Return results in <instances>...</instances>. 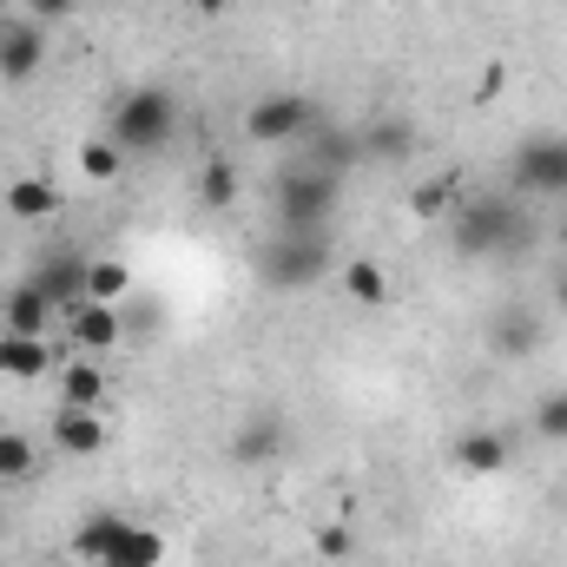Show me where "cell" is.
<instances>
[{
	"mask_svg": "<svg viewBox=\"0 0 567 567\" xmlns=\"http://www.w3.org/2000/svg\"><path fill=\"white\" fill-rule=\"evenodd\" d=\"M172 126H178L172 93H165V86H140V93H126L120 113H113V145H120V152H158V145L172 140Z\"/></svg>",
	"mask_w": 567,
	"mask_h": 567,
	"instance_id": "6da1fadb",
	"label": "cell"
},
{
	"mask_svg": "<svg viewBox=\"0 0 567 567\" xmlns=\"http://www.w3.org/2000/svg\"><path fill=\"white\" fill-rule=\"evenodd\" d=\"M330 212H337V172H290L278 185L284 231H323Z\"/></svg>",
	"mask_w": 567,
	"mask_h": 567,
	"instance_id": "7a4b0ae2",
	"label": "cell"
},
{
	"mask_svg": "<svg viewBox=\"0 0 567 567\" xmlns=\"http://www.w3.org/2000/svg\"><path fill=\"white\" fill-rule=\"evenodd\" d=\"M330 271V251H323V231H278V245L265 251V278L278 290H303Z\"/></svg>",
	"mask_w": 567,
	"mask_h": 567,
	"instance_id": "3957f363",
	"label": "cell"
},
{
	"mask_svg": "<svg viewBox=\"0 0 567 567\" xmlns=\"http://www.w3.org/2000/svg\"><path fill=\"white\" fill-rule=\"evenodd\" d=\"M515 185L522 192H548V198H567V133H542L515 152Z\"/></svg>",
	"mask_w": 567,
	"mask_h": 567,
	"instance_id": "277c9868",
	"label": "cell"
},
{
	"mask_svg": "<svg viewBox=\"0 0 567 567\" xmlns=\"http://www.w3.org/2000/svg\"><path fill=\"white\" fill-rule=\"evenodd\" d=\"M310 100H297V93H271V100H258L251 113H245V140L251 145H284V140H303L310 133Z\"/></svg>",
	"mask_w": 567,
	"mask_h": 567,
	"instance_id": "5b68a950",
	"label": "cell"
},
{
	"mask_svg": "<svg viewBox=\"0 0 567 567\" xmlns=\"http://www.w3.org/2000/svg\"><path fill=\"white\" fill-rule=\"evenodd\" d=\"M66 330H73V343L86 350V357H106L113 343H126V323H120V303H73L66 310Z\"/></svg>",
	"mask_w": 567,
	"mask_h": 567,
	"instance_id": "8992f818",
	"label": "cell"
},
{
	"mask_svg": "<svg viewBox=\"0 0 567 567\" xmlns=\"http://www.w3.org/2000/svg\"><path fill=\"white\" fill-rule=\"evenodd\" d=\"M40 60H47L40 20H7V33H0V80H33Z\"/></svg>",
	"mask_w": 567,
	"mask_h": 567,
	"instance_id": "52a82bcc",
	"label": "cell"
},
{
	"mask_svg": "<svg viewBox=\"0 0 567 567\" xmlns=\"http://www.w3.org/2000/svg\"><path fill=\"white\" fill-rule=\"evenodd\" d=\"M337 290H343L350 303H363V310H383V303L396 297V284H390V271H383L377 258H350V265L337 271Z\"/></svg>",
	"mask_w": 567,
	"mask_h": 567,
	"instance_id": "ba28073f",
	"label": "cell"
},
{
	"mask_svg": "<svg viewBox=\"0 0 567 567\" xmlns=\"http://www.w3.org/2000/svg\"><path fill=\"white\" fill-rule=\"evenodd\" d=\"M455 468H468V475H502V468H508V435H502V429H468V435L455 442Z\"/></svg>",
	"mask_w": 567,
	"mask_h": 567,
	"instance_id": "9c48e42d",
	"label": "cell"
},
{
	"mask_svg": "<svg viewBox=\"0 0 567 567\" xmlns=\"http://www.w3.org/2000/svg\"><path fill=\"white\" fill-rule=\"evenodd\" d=\"M47 363H53L47 337H20V330H0V377H20V383H33V377H47Z\"/></svg>",
	"mask_w": 567,
	"mask_h": 567,
	"instance_id": "30bf717a",
	"label": "cell"
},
{
	"mask_svg": "<svg viewBox=\"0 0 567 567\" xmlns=\"http://www.w3.org/2000/svg\"><path fill=\"white\" fill-rule=\"evenodd\" d=\"M33 284H40V290H47V303L66 317V310L86 297V258H53V265H40V271H33Z\"/></svg>",
	"mask_w": 567,
	"mask_h": 567,
	"instance_id": "8fae6325",
	"label": "cell"
},
{
	"mask_svg": "<svg viewBox=\"0 0 567 567\" xmlns=\"http://www.w3.org/2000/svg\"><path fill=\"white\" fill-rule=\"evenodd\" d=\"M158 561H165V535H158V528H145V522H120L106 567H158Z\"/></svg>",
	"mask_w": 567,
	"mask_h": 567,
	"instance_id": "7c38bea8",
	"label": "cell"
},
{
	"mask_svg": "<svg viewBox=\"0 0 567 567\" xmlns=\"http://www.w3.org/2000/svg\"><path fill=\"white\" fill-rule=\"evenodd\" d=\"M47 323H53V303H47V290L27 278L7 290V330H20V337H47Z\"/></svg>",
	"mask_w": 567,
	"mask_h": 567,
	"instance_id": "4fadbf2b",
	"label": "cell"
},
{
	"mask_svg": "<svg viewBox=\"0 0 567 567\" xmlns=\"http://www.w3.org/2000/svg\"><path fill=\"white\" fill-rule=\"evenodd\" d=\"M100 396H106V370L93 357L60 370V410H100Z\"/></svg>",
	"mask_w": 567,
	"mask_h": 567,
	"instance_id": "5bb4252c",
	"label": "cell"
},
{
	"mask_svg": "<svg viewBox=\"0 0 567 567\" xmlns=\"http://www.w3.org/2000/svg\"><path fill=\"white\" fill-rule=\"evenodd\" d=\"M60 205H66V198H60L53 178H13V185H7V212H13V218H60Z\"/></svg>",
	"mask_w": 567,
	"mask_h": 567,
	"instance_id": "9a60e30c",
	"label": "cell"
},
{
	"mask_svg": "<svg viewBox=\"0 0 567 567\" xmlns=\"http://www.w3.org/2000/svg\"><path fill=\"white\" fill-rule=\"evenodd\" d=\"M53 442H60L66 455H100V449H106V423H100L93 410H60Z\"/></svg>",
	"mask_w": 567,
	"mask_h": 567,
	"instance_id": "2e32d148",
	"label": "cell"
},
{
	"mask_svg": "<svg viewBox=\"0 0 567 567\" xmlns=\"http://www.w3.org/2000/svg\"><path fill=\"white\" fill-rule=\"evenodd\" d=\"M126 297H133V265H120V258L86 265V303H126Z\"/></svg>",
	"mask_w": 567,
	"mask_h": 567,
	"instance_id": "e0dca14e",
	"label": "cell"
},
{
	"mask_svg": "<svg viewBox=\"0 0 567 567\" xmlns=\"http://www.w3.org/2000/svg\"><path fill=\"white\" fill-rule=\"evenodd\" d=\"M120 522H126V515H93V522H86V528L73 535V555H80L86 567H106V555H113V535H120Z\"/></svg>",
	"mask_w": 567,
	"mask_h": 567,
	"instance_id": "ac0fdd59",
	"label": "cell"
},
{
	"mask_svg": "<svg viewBox=\"0 0 567 567\" xmlns=\"http://www.w3.org/2000/svg\"><path fill=\"white\" fill-rule=\"evenodd\" d=\"M198 198H205V205H212V212H225V205H231V198H238V172H231V165H225V158H212V165H205V172H198Z\"/></svg>",
	"mask_w": 567,
	"mask_h": 567,
	"instance_id": "d6986e66",
	"label": "cell"
},
{
	"mask_svg": "<svg viewBox=\"0 0 567 567\" xmlns=\"http://www.w3.org/2000/svg\"><path fill=\"white\" fill-rule=\"evenodd\" d=\"M410 212H416V218H449V212H455V178H423V185L410 192Z\"/></svg>",
	"mask_w": 567,
	"mask_h": 567,
	"instance_id": "ffe728a7",
	"label": "cell"
},
{
	"mask_svg": "<svg viewBox=\"0 0 567 567\" xmlns=\"http://www.w3.org/2000/svg\"><path fill=\"white\" fill-rule=\"evenodd\" d=\"M80 172H86V178H120V172H126V152L113 140H86L80 145Z\"/></svg>",
	"mask_w": 567,
	"mask_h": 567,
	"instance_id": "44dd1931",
	"label": "cell"
},
{
	"mask_svg": "<svg viewBox=\"0 0 567 567\" xmlns=\"http://www.w3.org/2000/svg\"><path fill=\"white\" fill-rule=\"evenodd\" d=\"M27 475H33V442L0 429V482H27Z\"/></svg>",
	"mask_w": 567,
	"mask_h": 567,
	"instance_id": "7402d4cb",
	"label": "cell"
},
{
	"mask_svg": "<svg viewBox=\"0 0 567 567\" xmlns=\"http://www.w3.org/2000/svg\"><path fill=\"white\" fill-rule=\"evenodd\" d=\"M535 330H542V323H535L528 310H515V317H502V323H495V343H502L508 357H522V350H535Z\"/></svg>",
	"mask_w": 567,
	"mask_h": 567,
	"instance_id": "603a6c76",
	"label": "cell"
},
{
	"mask_svg": "<svg viewBox=\"0 0 567 567\" xmlns=\"http://www.w3.org/2000/svg\"><path fill=\"white\" fill-rule=\"evenodd\" d=\"M120 323H126V337H152V330L165 323V310H158V303H145L140 290H133V297L120 303Z\"/></svg>",
	"mask_w": 567,
	"mask_h": 567,
	"instance_id": "cb8c5ba5",
	"label": "cell"
},
{
	"mask_svg": "<svg viewBox=\"0 0 567 567\" xmlns=\"http://www.w3.org/2000/svg\"><path fill=\"white\" fill-rule=\"evenodd\" d=\"M535 429H542L548 442H567V390H548V403H542Z\"/></svg>",
	"mask_w": 567,
	"mask_h": 567,
	"instance_id": "d4e9b609",
	"label": "cell"
},
{
	"mask_svg": "<svg viewBox=\"0 0 567 567\" xmlns=\"http://www.w3.org/2000/svg\"><path fill=\"white\" fill-rule=\"evenodd\" d=\"M231 455H238V462H265V455H271V423L245 429V435H238V449H231Z\"/></svg>",
	"mask_w": 567,
	"mask_h": 567,
	"instance_id": "484cf974",
	"label": "cell"
},
{
	"mask_svg": "<svg viewBox=\"0 0 567 567\" xmlns=\"http://www.w3.org/2000/svg\"><path fill=\"white\" fill-rule=\"evenodd\" d=\"M502 86H508V66L495 60V66H482V80H475V100L488 106V100H502Z\"/></svg>",
	"mask_w": 567,
	"mask_h": 567,
	"instance_id": "4316f807",
	"label": "cell"
},
{
	"mask_svg": "<svg viewBox=\"0 0 567 567\" xmlns=\"http://www.w3.org/2000/svg\"><path fill=\"white\" fill-rule=\"evenodd\" d=\"M317 555H323V561H343V555H350V528H323V535H317Z\"/></svg>",
	"mask_w": 567,
	"mask_h": 567,
	"instance_id": "83f0119b",
	"label": "cell"
},
{
	"mask_svg": "<svg viewBox=\"0 0 567 567\" xmlns=\"http://www.w3.org/2000/svg\"><path fill=\"white\" fill-rule=\"evenodd\" d=\"M27 7V20H60V13H73V0H20Z\"/></svg>",
	"mask_w": 567,
	"mask_h": 567,
	"instance_id": "f1b7e54d",
	"label": "cell"
},
{
	"mask_svg": "<svg viewBox=\"0 0 567 567\" xmlns=\"http://www.w3.org/2000/svg\"><path fill=\"white\" fill-rule=\"evenodd\" d=\"M192 7H198V13H205V20H218V13H231V7H238V0H192Z\"/></svg>",
	"mask_w": 567,
	"mask_h": 567,
	"instance_id": "f546056e",
	"label": "cell"
},
{
	"mask_svg": "<svg viewBox=\"0 0 567 567\" xmlns=\"http://www.w3.org/2000/svg\"><path fill=\"white\" fill-rule=\"evenodd\" d=\"M555 310H567V271L555 278Z\"/></svg>",
	"mask_w": 567,
	"mask_h": 567,
	"instance_id": "4dcf8cb0",
	"label": "cell"
},
{
	"mask_svg": "<svg viewBox=\"0 0 567 567\" xmlns=\"http://www.w3.org/2000/svg\"><path fill=\"white\" fill-rule=\"evenodd\" d=\"M555 238H561V251H567V218H561V231H555Z\"/></svg>",
	"mask_w": 567,
	"mask_h": 567,
	"instance_id": "1f68e13d",
	"label": "cell"
},
{
	"mask_svg": "<svg viewBox=\"0 0 567 567\" xmlns=\"http://www.w3.org/2000/svg\"><path fill=\"white\" fill-rule=\"evenodd\" d=\"M0 33H7V20H0Z\"/></svg>",
	"mask_w": 567,
	"mask_h": 567,
	"instance_id": "d6a6232c",
	"label": "cell"
},
{
	"mask_svg": "<svg viewBox=\"0 0 567 567\" xmlns=\"http://www.w3.org/2000/svg\"><path fill=\"white\" fill-rule=\"evenodd\" d=\"M238 7H245V0H238Z\"/></svg>",
	"mask_w": 567,
	"mask_h": 567,
	"instance_id": "836d02e7",
	"label": "cell"
}]
</instances>
